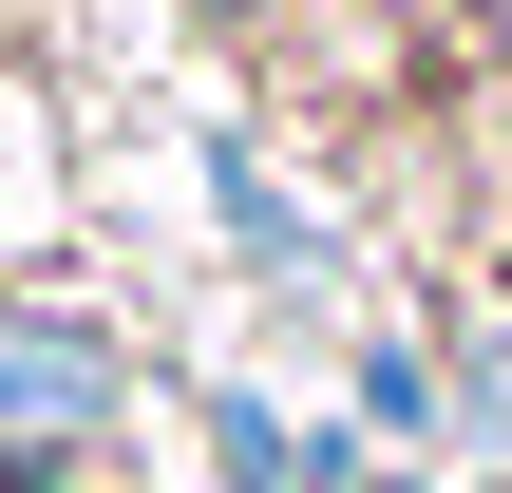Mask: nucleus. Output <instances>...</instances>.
Returning a JSON list of instances; mask_svg holds the SVG:
<instances>
[{"instance_id": "nucleus-1", "label": "nucleus", "mask_w": 512, "mask_h": 493, "mask_svg": "<svg viewBox=\"0 0 512 493\" xmlns=\"http://www.w3.org/2000/svg\"><path fill=\"white\" fill-rule=\"evenodd\" d=\"M114 418V342L57 323V304H0V456H57Z\"/></svg>"}]
</instances>
